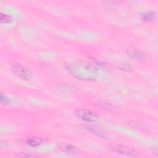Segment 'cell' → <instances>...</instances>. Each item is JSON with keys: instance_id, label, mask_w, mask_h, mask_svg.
<instances>
[{"instance_id": "52a82bcc", "label": "cell", "mask_w": 158, "mask_h": 158, "mask_svg": "<svg viewBox=\"0 0 158 158\" xmlns=\"http://www.w3.org/2000/svg\"><path fill=\"white\" fill-rule=\"evenodd\" d=\"M60 150L69 154H75L78 152V149L69 144H64L60 146Z\"/></svg>"}, {"instance_id": "3957f363", "label": "cell", "mask_w": 158, "mask_h": 158, "mask_svg": "<svg viewBox=\"0 0 158 158\" xmlns=\"http://www.w3.org/2000/svg\"><path fill=\"white\" fill-rule=\"evenodd\" d=\"M12 70L15 75L24 80H30L32 77L31 70L21 64H14L12 67Z\"/></svg>"}, {"instance_id": "9c48e42d", "label": "cell", "mask_w": 158, "mask_h": 158, "mask_svg": "<svg viewBox=\"0 0 158 158\" xmlns=\"http://www.w3.org/2000/svg\"><path fill=\"white\" fill-rule=\"evenodd\" d=\"M42 143V139L38 137H30L26 139V143L30 146L36 147L40 145Z\"/></svg>"}, {"instance_id": "8992f818", "label": "cell", "mask_w": 158, "mask_h": 158, "mask_svg": "<svg viewBox=\"0 0 158 158\" xmlns=\"http://www.w3.org/2000/svg\"><path fill=\"white\" fill-rule=\"evenodd\" d=\"M85 127L88 130L92 132L93 134L97 135L98 136L102 138H106V135L105 133L100 128H99L95 125H88L85 126Z\"/></svg>"}, {"instance_id": "7c38bea8", "label": "cell", "mask_w": 158, "mask_h": 158, "mask_svg": "<svg viewBox=\"0 0 158 158\" xmlns=\"http://www.w3.org/2000/svg\"><path fill=\"white\" fill-rule=\"evenodd\" d=\"M97 105H98L99 106H100L101 107L104 109H106V110H114V107L110 104H108V103H106V102H98L96 103Z\"/></svg>"}, {"instance_id": "8fae6325", "label": "cell", "mask_w": 158, "mask_h": 158, "mask_svg": "<svg viewBox=\"0 0 158 158\" xmlns=\"http://www.w3.org/2000/svg\"><path fill=\"white\" fill-rule=\"evenodd\" d=\"M12 20H13V18L11 15L2 13V12L0 13V22L1 23H7L11 22Z\"/></svg>"}, {"instance_id": "ba28073f", "label": "cell", "mask_w": 158, "mask_h": 158, "mask_svg": "<svg viewBox=\"0 0 158 158\" xmlns=\"http://www.w3.org/2000/svg\"><path fill=\"white\" fill-rule=\"evenodd\" d=\"M156 17V13L153 10L146 11L141 15V20L144 22H150L154 20Z\"/></svg>"}, {"instance_id": "5bb4252c", "label": "cell", "mask_w": 158, "mask_h": 158, "mask_svg": "<svg viewBox=\"0 0 158 158\" xmlns=\"http://www.w3.org/2000/svg\"><path fill=\"white\" fill-rule=\"evenodd\" d=\"M103 2L106 6L109 7H115L118 5V3L116 1H104Z\"/></svg>"}, {"instance_id": "30bf717a", "label": "cell", "mask_w": 158, "mask_h": 158, "mask_svg": "<svg viewBox=\"0 0 158 158\" xmlns=\"http://www.w3.org/2000/svg\"><path fill=\"white\" fill-rule=\"evenodd\" d=\"M128 124L129 125H130L131 127H134L137 129H140V130H148V127L145 124L141 123L139 122H138V121L130 120V121L128 122Z\"/></svg>"}, {"instance_id": "277c9868", "label": "cell", "mask_w": 158, "mask_h": 158, "mask_svg": "<svg viewBox=\"0 0 158 158\" xmlns=\"http://www.w3.org/2000/svg\"><path fill=\"white\" fill-rule=\"evenodd\" d=\"M109 149L114 152H116L122 154L129 155L132 156H137L139 154V152L136 150L123 145H120V144L110 146L109 147Z\"/></svg>"}, {"instance_id": "7a4b0ae2", "label": "cell", "mask_w": 158, "mask_h": 158, "mask_svg": "<svg viewBox=\"0 0 158 158\" xmlns=\"http://www.w3.org/2000/svg\"><path fill=\"white\" fill-rule=\"evenodd\" d=\"M75 115L81 120L88 122H95L99 118L95 112L86 109H77L75 111Z\"/></svg>"}, {"instance_id": "4fadbf2b", "label": "cell", "mask_w": 158, "mask_h": 158, "mask_svg": "<svg viewBox=\"0 0 158 158\" xmlns=\"http://www.w3.org/2000/svg\"><path fill=\"white\" fill-rule=\"evenodd\" d=\"M0 102L2 105H7L10 103L9 98L4 94L3 93L0 94Z\"/></svg>"}, {"instance_id": "6da1fadb", "label": "cell", "mask_w": 158, "mask_h": 158, "mask_svg": "<svg viewBox=\"0 0 158 158\" xmlns=\"http://www.w3.org/2000/svg\"><path fill=\"white\" fill-rule=\"evenodd\" d=\"M67 69L74 77L84 80H94L97 73L96 68L85 61L75 62L69 65Z\"/></svg>"}, {"instance_id": "5b68a950", "label": "cell", "mask_w": 158, "mask_h": 158, "mask_svg": "<svg viewBox=\"0 0 158 158\" xmlns=\"http://www.w3.org/2000/svg\"><path fill=\"white\" fill-rule=\"evenodd\" d=\"M126 52L129 56H130L133 59H135L136 60L145 61L147 59V57L146 54L144 52L136 49H133V48L127 49Z\"/></svg>"}, {"instance_id": "9a60e30c", "label": "cell", "mask_w": 158, "mask_h": 158, "mask_svg": "<svg viewBox=\"0 0 158 158\" xmlns=\"http://www.w3.org/2000/svg\"><path fill=\"white\" fill-rule=\"evenodd\" d=\"M17 156L18 157H36V156H33V155H31V154H19V155H17Z\"/></svg>"}]
</instances>
